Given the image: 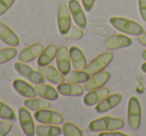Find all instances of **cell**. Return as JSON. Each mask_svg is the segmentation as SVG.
Masks as SVG:
<instances>
[{"mask_svg": "<svg viewBox=\"0 0 146 136\" xmlns=\"http://www.w3.org/2000/svg\"><path fill=\"white\" fill-rule=\"evenodd\" d=\"M125 123L122 118L112 117V116H103L96 118L89 123V130L92 132L111 131V130H120L124 127Z\"/></svg>", "mask_w": 146, "mask_h": 136, "instance_id": "obj_1", "label": "cell"}, {"mask_svg": "<svg viewBox=\"0 0 146 136\" xmlns=\"http://www.w3.org/2000/svg\"><path fill=\"white\" fill-rule=\"evenodd\" d=\"M109 22L115 29L123 33H126L128 35L138 36L144 32V29L141 24H139L136 21L131 20V19L125 18V17H110Z\"/></svg>", "mask_w": 146, "mask_h": 136, "instance_id": "obj_2", "label": "cell"}, {"mask_svg": "<svg viewBox=\"0 0 146 136\" xmlns=\"http://www.w3.org/2000/svg\"><path fill=\"white\" fill-rule=\"evenodd\" d=\"M128 125L131 129L137 130L141 124V104L137 97L131 96L127 107Z\"/></svg>", "mask_w": 146, "mask_h": 136, "instance_id": "obj_3", "label": "cell"}, {"mask_svg": "<svg viewBox=\"0 0 146 136\" xmlns=\"http://www.w3.org/2000/svg\"><path fill=\"white\" fill-rule=\"evenodd\" d=\"M34 119L38 121L39 123L43 124H53V125H59L63 123L64 117L61 113L55 110H51L49 108L40 109L35 111Z\"/></svg>", "mask_w": 146, "mask_h": 136, "instance_id": "obj_4", "label": "cell"}, {"mask_svg": "<svg viewBox=\"0 0 146 136\" xmlns=\"http://www.w3.org/2000/svg\"><path fill=\"white\" fill-rule=\"evenodd\" d=\"M14 68L20 75L25 77L28 81H30L31 83H35V84L44 83L45 78L43 77L42 74L39 71H37V70L33 69L32 67L27 65L26 63L21 62V61L15 62Z\"/></svg>", "mask_w": 146, "mask_h": 136, "instance_id": "obj_5", "label": "cell"}, {"mask_svg": "<svg viewBox=\"0 0 146 136\" xmlns=\"http://www.w3.org/2000/svg\"><path fill=\"white\" fill-rule=\"evenodd\" d=\"M113 60V53L112 52H104L98 55L93 59L89 64L86 66L85 71L90 75H93L100 71H103L106 67L111 63Z\"/></svg>", "mask_w": 146, "mask_h": 136, "instance_id": "obj_6", "label": "cell"}, {"mask_svg": "<svg viewBox=\"0 0 146 136\" xmlns=\"http://www.w3.org/2000/svg\"><path fill=\"white\" fill-rule=\"evenodd\" d=\"M57 24H58L59 32L62 36L67 34L72 26L71 13L69 7L66 4H61L57 12Z\"/></svg>", "mask_w": 146, "mask_h": 136, "instance_id": "obj_7", "label": "cell"}, {"mask_svg": "<svg viewBox=\"0 0 146 136\" xmlns=\"http://www.w3.org/2000/svg\"><path fill=\"white\" fill-rule=\"evenodd\" d=\"M18 117L19 122H20V126L22 128L23 132L25 135L27 136H32L35 134V125H34V120L31 115L29 109L26 107H20L18 110Z\"/></svg>", "mask_w": 146, "mask_h": 136, "instance_id": "obj_8", "label": "cell"}, {"mask_svg": "<svg viewBox=\"0 0 146 136\" xmlns=\"http://www.w3.org/2000/svg\"><path fill=\"white\" fill-rule=\"evenodd\" d=\"M68 7L70 10L71 16H72L74 22L76 23V25L82 29L85 28L87 26V18H86V15L80 3L77 0H69Z\"/></svg>", "mask_w": 146, "mask_h": 136, "instance_id": "obj_9", "label": "cell"}, {"mask_svg": "<svg viewBox=\"0 0 146 136\" xmlns=\"http://www.w3.org/2000/svg\"><path fill=\"white\" fill-rule=\"evenodd\" d=\"M111 77V74L108 71H100L98 73H95L93 75H90L89 79L84 83V89L87 90V91H90V90L96 89V88H99L104 86L107 81L110 79Z\"/></svg>", "mask_w": 146, "mask_h": 136, "instance_id": "obj_10", "label": "cell"}, {"mask_svg": "<svg viewBox=\"0 0 146 136\" xmlns=\"http://www.w3.org/2000/svg\"><path fill=\"white\" fill-rule=\"evenodd\" d=\"M105 48L108 50H116V49L125 48L132 45V39L127 35L115 34L108 37L105 40Z\"/></svg>", "mask_w": 146, "mask_h": 136, "instance_id": "obj_11", "label": "cell"}, {"mask_svg": "<svg viewBox=\"0 0 146 136\" xmlns=\"http://www.w3.org/2000/svg\"><path fill=\"white\" fill-rule=\"evenodd\" d=\"M56 63L57 68L64 76L71 70V59L69 55V49L66 46H61L58 48L56 54Z\"/></svg>", "mask_w": 146, "mask_h": 136, "instance_id": "obj_12", "label": "cell"}, {"mask_svg": "<svg viewBox=\"0 0 146 136\" xmlns=\"http://www.w3.org/2000/svg\"><path fill=\"white\" fill-rule=\"evenodd\" d=\"M43 49H44V46L40 42H36L34 44L29 45L26 48L23 49L22 51H20V53L18 54L19 61L24 63L31 62L41 54Z\"/></svg>", "mask_w": 146, "mask_h": 136, "instance_id": "obj_13", "label": "cell"}, {"mask_svg": "<svg viewBox=\"0 0 146 136\" xmlns=\"http://www.w3.org/2000/svg\"><path fill=\"white\" fill-rule=\"evenodd\" d=\"M38 71L43 75V77L48 81L55 84H60L65 81V76L60 72L58 68H55L52 65L39 66Z\"/></svg>", "mask_w": 146, "mask_h": 136, "instance_id": "obj_14", "label": "cell"}, {"mask_svg": "<svg viewBox=\"0 0 146 136\" xmlns=\"http://www.w3.org/2000/svg\"><path fill=\"white\" fill-rule=\"evenodd\" d=\"M110 94V91L107 87H99L96 89L90 90L89 92H87V94H85L83 98V102L85 105L87 106H93L99 103L101 100H103L106 96H108Z\"/></svg>", "mask_w": 146, "mask_h": 136, "instance_id": "obj_15", "label": "cell"}, {"mask_svg": "<svg viewBox=\"0 0 146 136\" xmlns=\"http://www.w3.org/2000/svg\"><path fill=\"white\" fill-rule=\"evenodd\" d=\"M121 101H122V94L120 93L109 94L103 100H101L99 103L96 104L95 110L98 113H104V112L109 111V110L113 109L117 105H119V103Z\"/></svg>", "mask_w": 146, "mask_h": 136, "instance_id": "obj_16", "label": "cell"}, {"mask_svg": "<svg viewBox=\"0 0 146 136\" xmlns=\"http://www.w3.org/2000/svg\"><path fill=\"white\" fill-rule=\"evenodd\" d=\"M0 39L9 46L16 47L20 44V39L18 35L4 23L0 22Z\"/></svg>", "mask_w": 146, "mask_h": 136, "instance_id": "obj_17", "label": "cell"}, {"mask_svg": "<svg viewBox=\"0 0 146 136\" xmlns=\"http://www.w3.org/2000/svg\"><path fill=\"white\" fill-rule=\"evenodd\" d=\"M69 55H70L71 62L73 67L77 70H85L87 63L86 58L82 50L77 46H72L69 48Z\"/></svg>", "mask_w": 146, "mask_h": 136, "instance_id": "obj_18", "label": "cell"}, {"mask_svg": "<svg viewBox=\"0 0 146 136\" xmlns=\"http://www.w3.org/2000/svg\"><path fill=\"white\" fill-rule=\"evenodd\" d=\"M56 89L59 93L64 96H81L84 93V87H82L80 84L70 82H62L57 84Z\"/></svg>", "mask_w": 146, "mask_h": 136, "instance_id": "obj_19", "label": "cell"}, {"mask_svg": "<svg viewBox=\"0 0 146 136\" xmlns=\"http://www.w3.org/2000/svg\"><path fill=\"white\" fill-rule=\"evenodd\" d=\"M13 87L20 95L24 96L26 98L36 97L37 95L35 87H33L30 83H28L23 79H15L13 81Z\"/></svg>", "mask_w": 146, "mask_h": 136, "instance_id": "obj_20", "label": "cell"}, {"mask_svg": "<svg viewBox=\"0 0 146 136\" xmlns=\"http://www.w3.org/2000/svg\"><path fill=\"white\" fill-rule=\"evenodd\" d=\"M35 89H36L37 95H39V97L44 98V99L54 101V100H57L59 98L58 90L55 89L53 86L48 85V84H45V83L36 84Z\"/></svg>", "mask_w": 146, "mask_h": 136, "instance_id": "obj_21", "label": "cell"}, {"mask_svg": "<svg viewBox=\"0 0 146 136\" xmlns=\"http://www.w3.org/2000/svg\"><path fill=\"white\" fill-rule=\"evenodd\" d=\"M57 51H58V47L55 44H50L47 47H45L42 50V52H41V54L38 56V59H37L38 66L48 65L54 59V57L56 56Z\"/></svg>", "mask_w": 146, "mask_h": 136, "instance_id": "obj_22", "label": "cell"}, {"mask_svg": "<svg viewBox=\"0 0 146 136\" xmlns=\"http://www.w3.org/2000/svg\"><path fill=\"white\" fill-rule=\"evenodd\" d=\"M35 133L38 136H58L62 133V128L53 124H40L35 127Z\"/></svg>", "mask_w": 146, "mask_h": 136, "instance_id": "obj_23", "label": "cell"}, {"mask_svg": "<svg viewBox=\"0 0 146 136\" xmlns=\"http://www.w3.org/2000/svg\"><path fill=\"white\" fill-rule=\"evenodd\" d=\"M90 77V74H88L85 70H72L69 71L68 73L65 75V80L66 82H70V83H85Z\"/></svg>", "mask_w": 146, "mask_h": 136, "instance_id": "obj_24", "label": "cell"}, {"mask_svg": "<svg viewBox=\"0 0 146 136\" xmlns=\"http://www.w3.org/2000/svg\"><path fill=\"white\" fill-rule=\"evenodd\" d=\"M24 106L27 109L31 110V111H37L40 109H45V108L50 107V102L49 100L44 99V98H27L24 101Z\"/></svg>", "mask_w": 146, "mask_h": 136, "instance_id": "obj_25", "label": "cell"}, {"mask_svg": "<svg viewBox=\"0 0 146 136\" xmlns=\"http://www.w3.org/2000/svg\"><path fill=\"white\" fill-rule=\"evenodd\" d=\"M17 53H18V50L13 46L0 49V64L12 60L17 55Z\"/></svg>", "mask_w": 146, "mask_h": 136, "instance_id": "obj_26", "label": "cell"}, {"mask_svg": "<svg viewBox=\"0 0 146 136\" xmlns=\"http://www.w3.org/2000/svg\"><path fill=\"white\" fill-rule=\"evenodd\" d=\"M62 132L65 136H82V130L73 122H65L62 128Z\"/></svg>", "mask_w": 146, "mask_h": 136, "instance_id": "obj_27", "label": "cell"}, {"mask_svg": "<svg viewBox=\"0 0 146 136\" xmlns=\"http://www.w3.org/2000/svg\"><path fill=\"white\" fill-rule=\"evenodd\" d=\"M0 118L1 119H9V120H16L15 111L12 107L4 102L0 101Z\"/></svg>", "mask_w": 146, "mask_h": 136, "instance_id": "obj_28", "label": "cell"}, {"mask_svg": "<svg viewBox=\"0 0 146 136\" xmlns=\"http://www.w3.org/2000/svg\"><path fill=\"white\" fill-rule=\"evenodd\" d=\"M63 37L67 39H75V40H78V39L83 37V30H82V28H80L78 26H71L70 30Z\"/></svg>", "mask_w": 146, "mask_h": 136, "instance_id": "obj_29", "label": "cell"}, {"mask_svg": "<svg viewBox=\"0 0 146 136\" xmlns=\"http://www.w3.org/2000/svg\"><path fill=\"white\" fill-rule=\"evenodd\" d=\"M13 126L12 120L2 119L0 120V136H5L11 131Z\"/></svg>", "mask_w": 146, "mask_h": 136, "instance_id": "obj_30", "label": "cell"}, {"mask_svg": "<svg viewBox=\"0 0 146 136\" xmlns=\"http://www.w3.org/2000/svg\"><path fill=\"white\" fill-rule=\"evenodd\" d=\"M15 2V0H0V16L6 13Z\"/></svg>", "mask_w": 146, "mask_h": 136, "instance_id": "obj_31", "label": "cell"}, {"mask_svg": "<svg viewBox=\"0 0 146 136\" xmlns=\"http://www.w3.org/2000/svg\"><path fill=\"white\" fill-rule=\"evenodd\" d=\"M138 7L140 16L146 22V0H138Z\"/></svg>", "mask_w": 146, "mask_h": 136, "instance_id": "obj_32", "label": "cell"}, {"mask_svg": "<svg viewBox=\"0 0 146 136\" xmlns=\"http://www.w3.org/2000/svg\"><path fill=\"white\" fill-rule=\"evenodd\" d=\"M99 136H128V134L118 130H111V131H101L99 133Z\"/></svg>", "mask_w": 146, "mask_h": 136, "instance_id": "obj_33", "label": "cell"}, {"mask_svg": "<svg viewBox=\"0 0 146 136\" xmlns=\"http://www.w3.org/2000/svg\"><path fill=\"white\" fill-rule=\"evenodd\" d=\"M81 2H82V5H83L84 10L89 12V11H91V9L93 8L95 0H81Z\"/></svg>", "mask_w": 146, "mask_h": 136, "instance_id": "obj_34", "label": "cell"}, {"mask_svg": "<svg viewBox=\"0 0 146 136\" xmlns=\"http://www.w3.org/2000/svg\"><path fill=\"white\" fill-rule=\"evenodd\" d=\"M138 41H139V43H141L142 45L146 46V32H143L140 35H138Z\"/></svg>", "mask_w": 146, "mask_h": 136, "instance_id": "obj_35", "label": "cell"}, {"mask_svg": "<svg viewBox=\"0 0 146 136\" xmlns=\"http://www.w3.org/2000/svg\"><path fill=\"white\" fill-rule=\"evenodd\" d=\"M141 70H142L143 72H145V73H146V62H144L143 64L141 65Z\"/></svg>", "mask_w": 146, "mask_h": 136, "instance_id": "obj_36", "label": "cell"}, {"mask_svg": "<svg viewBox=\"0 0 146 136\" xmlns=\"http://www.w3.org/2000/svg\"><path fill=\"white\" fill-rule=\"evenodd\" d=\"M142 58H143L144 60L146 61V49L143 51V52H142Z\"/></svg>", "mask_w": 146, "mask_h": 136, "instance_id": "obj_37", "label": "cell"}]
</instances>
